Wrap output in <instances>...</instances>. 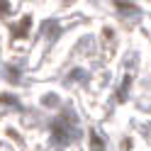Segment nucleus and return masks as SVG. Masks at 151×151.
Segmentation results:
<instances>
[{
    "instance_id": "obj_1",
    "label": "nucleus",
    "mask_w": 151,
    "mask_h": 151,
    "mask_svg": "<svg viewBox=\"0 0 151 151\" xmlns=\"http://www.w3.org/2000/svg\"><path fill=\"white\" fill-rule=\"evenodd\" d=\"M27 27H29V17H24V20H22V24H20V29H17V27H15V34H27Z\"/></svg>"
},
{
    "instance_id": "obj_2",
    "label": "nucleus",
    "mask_w": 151,
    "mask_h": 151,
    "mask_svg": "<svg viewBox=\"0 0 151 151\" xmlns=\"http://www.w3.org/2000/svg\"><path fill=\"white\" fill-rule=\"evenodd\" d=\"M10 12V5H7V0H0V15Z\"/></svg>"
}]
</instances>
